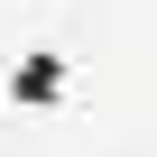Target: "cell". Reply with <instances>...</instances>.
<instances>
[{
    "label": "cell",
    "instance_id": "cell-1",
    "mask_svg": "<svg viewBox=\"0 0 157 157\" xmlns=\"http://www.w3.org/2000/svg\"><path fill=\"white\" fill-rule=\"evenodd\" d=\"M56 83H65V74H56V56H37V65H19V102H56Z\"/></svg>",
    "mask_w": 157,
    "mask_h": 157
}]
</instances>
